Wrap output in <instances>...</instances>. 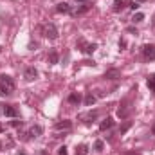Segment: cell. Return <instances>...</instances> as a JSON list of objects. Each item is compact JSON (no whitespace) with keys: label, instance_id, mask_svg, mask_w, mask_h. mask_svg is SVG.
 I'll return each mask as SVG.
<instances>
[{"label":"cell","instance_id":"obj_16","mask_svg":"<svg viewBox=\"0 0 155 155\" xmlns=\"http://www.w3.org/2000/svg\"><path fill=\"white\" fill-rule=\"evenodd\" d=\"M47 60H49V63H51V65H56V63H58V52H56V51H51Z\"/></svg>","mask_w":155,"mask_h":155},{"label":"cell","instance_id":"obj_29","mask_svg":"<svg viewBox=\"0 0 155 155\" xmlns=\"http://www.w3.org/2000/svg\"><path fill=\"white\" fill-rule=\"evenodd\" d=\"M152 134L155 135V123H153V126H152Z\"/></svg>","mask_w":155,"mask_h":155},{"label":"cell","instance_id":"obj_3","mask_svg":"<svg viewBox=\"0 0 155 155\" xmlns=\"http://www.w3.org/2000/svg\"><path fill=\"white\" fill-rule=\"evenodd\" d=\"M143 56H144V60L153 61L155 60V45H144L143 47Z\"/></svg>","mask_w":155,"mask_h":155},{"label":"cell","instance_id":"obj_10","mask_svg":"<svg viewBox=\"0 0 155 155\" xmlns=\"http://www.w3.org/2000/svg\"><path fill=\"white\" fill-rule=\"evenodd\" d=\"M41 134H43V128H41L40 124H35V126L29 130V135H31V137H40Z\"/></svg>","mask_w":155,"mask_h":155},{"label":"cell","instance_id":"obj_31","mask_svg":"<svg viewBox=\"0 0 155 155\" xmlns=\"http://www.w3.org/2000/svg\"><path fill=\"white\" fill-rule=\"evenodd\" d=\"M76 2H85V0H76Z\"/></svg>","mask_w":155,"mask_h":155},{"label":"cell","instance_id":"obj_17","mask_svg":"<svg viewBox=\"0 0 155 155\" xmlns=\"http://www.w3.org/2000/svg\"><path fill=\"white\" fill-rule=\"evenodd\" d=\"M96 49H97V45H96V43H88V45H85V49H81V51H83L85 54H92Z\"/></svg>","mask_w":155,"mask_h":155},{"label":"cell","instance_id":"obj_26","mask_svg":"<svg viewBox=\"0 0 155 155\" xmlns=\"http://www.w3.org/2000/svg\"><path fill=\"white\" fill-rule=\"evenodd\" d=\"M126 31H128V33H132V35H137V29H135V27H128Z\"/></svg>","mask_w":155,"mask_h":155},{"label":"cell","instance_id":"obj_22","mask_svg":"<svg viewBox=\"0 0 155 155\" xmlns=\"http://www.w3.org/2000/svg\"><path fill=\"white\" fill-rule=\"evenodd\" d=\"M88 9H90V5H88V4H83V5H81V7H78L76 15H81V13H87V11H88Z\"/></svg>","mask_w":155,"mask_h":155},{"label":"cell","instance_id":"obj_24","mask_svg":"<svg viewBox=\"0 0 155 155\" xmlns=\"http://www.w3.org/2000/svg\"><path fill=\"white\" fill-rule=\"evenodd\" d=\"M58 153H60V155H69V153H67V148H65V146H61V148H60V152H58Z\"/></svg>","mask_w":155,"mask_h":155},{"label":"cell","instance_id":"obj_2","mask_svg":"<svg viewBox=\"0 0 155 155\" xmlns=\"http://www.w3.org/2000/svg\"><path fill=\"white\" fill-rule=\"evenodd\" d=\"M43 36L49 40H56L58 38V29H56V25L54 24H47V25H43Z\"/></svg>","mask_w":155,"mask_h":155},{"label":"cell","instance_id":"obj_9","mask_svg":"<svg viewBox=\"0 0 155 155\" xmlns=\"http://www.w3.org/2000/svg\"><path fill=\"white\" fill-rule=\"evenodd\" d=\"M114 126V119L112 117H107L105 121H101V124H99V128L105 132V130H108V128H112Z\"/></svg>","mask_w":155,"mask_h":155},{"label":"cell","instance_id":"obj_18","mask_svg":"<svg viewBox=\"0 0 155 155\" xmlns=\"http://www.w3.org/2000/svg\"><path fill=\"white\" fill-rule=\"evenodd\" d=\"M130 128H132V123H130V121H126L124 124H121V126H119V134L123 135V134H126V132H128Z\"/></svg>","mask_w":155,"mask_h":155},{"label":"cell","instance_id":"obj_27","mask_svg":"<svg viewBox=\"0 0 155 155\" xmlns=\"http://www.w3.org/2000/svg\"><path fill=\"white\" fill-rule=\"evenodd\" d=\"M130 7H132V9H137V7H139V5H137V2H135V0H134V2H130Z\"/></svg>","mask_w":155,"mask_h":155},{"label":"cell","instance_id":"obj_7","mask_svg":"<svg viewBox=\"0 0 155 155\" xmlns=\"http://www.w3.org/2000/svg\"><path fill=\"white\" fill-rule=\"evenodd\" d=\"M126 4H128V0H116V2L112 4V11H114V13H121V11L126 7Z\"/></svg>","mask_w":155,"mask_h":155},{"label":"cell","instance_id":"obj_11","mask_svg":"<svg viewBox=\"0 0 155 155\" xmlns=\"http://www.w3.org/2000/svg\"><path fill=\"white\" fill-rule=\"evenodd\" d=\"M56 11H58V13H71V5L65 4V2H60V4L56 5Z\"/></svg>","mask_w":155,"mask_h":155},{"label":"cell","instance_id":"obj_28","mask_svg":"<svg viewBox=\"0 0 155 155\" xmlns=\"http://www.w3.org/2000/svg\"><path fill=\"white\" fill-rule=\"evenodd\" d=\"M126 155H141V153H137V152H130V153H126Z\"/></svg>","mask_w":155,"mask_h":155},{"label":"cell","instance_id":"obj_15","mask_svg":"<svg viewBox=\"0 0 155 155\" xmlns=\"http://www.w3.org/2000/svg\"><path fill=\"white\" fill-rule=\"evenodd\" d=\"M88 153V146L87 144H79V146H76V153L74 155H87Z\"/></svg>","mask_w":155,"mask_h":155},{"label":"cell","instance_id":"obj_21","mask_svg":"<svg viewBox=\"0 0 155 155\" xmlns=\"http://www.w3.org/2000/svg\"><path fill=\"white\" fill-rule=\"evenodd\" d=\"M103 148H105V143L103 141H96L94 143V150L96 152H103Z\"/></svg>","mask_w":155,"mask_h":155},{"label":"cell","instance_id":"obj_32","mask_svg":"<svg viewBox=\"0 0 155 155\" xmlns=\"http://www.w3.org/2000/svg\"><path fill=\"white\" fill-rule=\"evenodd\" d=\"M153 27H155V18H153Z\"/></svg>","mask_w":155,"mask_h":155},{"label":"cell","instance_id":"obj_6","mask_svg":"<svg viewBox=\"0 0 155 155\" xmlns=\"http://www.w3.org/2000/svg\"><path fill=\"white\" fill-rule=\"evenodd\" d=\"M2 114L5 117H16L18 116V110L15 107H11V105H5V107H2Z\"/></svg>","mask_w":155,"mask_h":155},{"label":"cell","instance_id":"obj_25","mask_svg":"<svg viewBox=\"0 0 155 155\" xmlns=\"http://www.w3.org/2000/svg\"><path fill=\"white\" fill-rule=\"evenodd\" d=\"M119 47L121 49H126V40H119Z\"/></svg>","mask_w":155,"mask_h":155},{"label":"cell","instance_id":"obj_20","mask_svg":"<svg viewBox=\"0 0 155 155\" xmlns=\"http://www.w3.org/2000/svg\"><path fill=\"white\" fill-rule=\"evenodd\" d=\"M146 85H148V88H150L152 92H155V74H153V76H150V78H148Z\"/></svg>","mask_w":155,"mask_h":155},{"label":"cell","instance_id":"obj_12","mask_svg":"<svg viewBox=\"0 0 155 155\" xmlns=\"http://www.w3.org/2000/svg\"><path fill=\"white\" fill-rule=\"evenodd\" d=\"M119 78V71L117 69H110L105 72V79H117Z\"/></svg>","mask_w":155,"mask_h":155},{"label":"cell","instance_id":"obj_13","mask_svg":"<svg viewBox=\"0 0 155 155\" xmlns=\"http://www.w3.org/2000/svg\"><path fill=\"white\" fill-rule=\"evenodd\" d=\"M79 101H81V96H79L78 92H72V94L69 96V103H71V105H79Z\"/></svg>","mask_w":155,"mask_h":155},{"label":"cell","instance_id":"obj_8","mask_svg":"<svg viewBox=\"0 0 155 155\" xmlns=\"http://www.w3.org/2000/svg\"><path fill=\"white\" fill-rule=\"evenodd\" d=\"M54 128H56V130H71V128H72V123L67 121V119H63V121H58V123L54 124Z\"/></svg>","mask_w":155,"mask_h":155},{"label":"cell","instance_id":"obj_34","mask_svg":"<svg viewBox=\"0 0 155 155\" xmlns=\"http://www.w3.org/2000/svg\"><path fill=\"white\" fill-rule=\"evenodd\" d=\"M0 114H2V107H0Z\"/></svg>","mask_w":155,"mask_h":155},{"label":"cell","instance_id":"obj_4","mask_svg":"<svg viewBox=\"0 0 155 155\" xmlns=\"http://www.w3.org/2000/svg\"><path fill=\"white\" fill-rule=\"evenodd\" d=\"M0 85H2V87H5L9 92H13V90H15V81H13V78H11V76H5V74H4V76H0Z\"/></svg>","mask_w":155,"mask_h":155},{"label":"cell","instance_id":"obj_14","mask_svg":"<svg viewBox=\"0 0 155 155\" xmlns=\"http://www.w3.org/2000/svg\"><path fill=\"white\" fill-rule=\"evenodd\" d=\"M94 103H96V96H94L92 92H88V94L85 96V105H87V107H92Z\"/></svg>","mask_w":155,"mask_h":155},{"label":"cell","instance_id":"obj_19","mask_svg":"<svg viewBox=\"0 0 155 155\" xmlns=\"http://www.w3.org/2000/svg\"><path fill=\"white\" fill-rule=\"evenodd\" d=\"M143 20H144V15H143V13H135V15L132 16V22H134V24H139V22H143Z\"/></svg>","mask_w":155,"mask_h":155},{"label":"cell","instance_id":"obj_5","mask_svg":"<svg viewBox=\"0 0 155 155\" xmlns=\"http://www.w3.org/2000/svg\"><path fill=\"white\" fill-rule=\"evenodd\" d=\"M24 78H25V81H33V79L38 78V71L35 67H27L25 72H24Z\"/></svg>","mask_w":155,"mask_h":155},{"label":"cell","instance_id":"obj_30","mask_svg":"<svg viewBox=\"0 0 155 155\" xmlns=\"http://www.w3.org/2000/svg\"><path fill=\"white\" fill-rule=\"evenodd\" d=\"M135 2H137V4H139V2H146V0H135Z\"/></svg>","mask_w":155,"mask_h":155},{"label":"cell","instance_id":"obj_33","mask_svg":"<svg viewBox=\"0 0 155 155\" xmlns=\"http://www.w3.org/2000/svg\"><path fill=\"white\" fill-rule=\"evenodd\" d=\"M0 150H2V143H0Z\"/></svg>","mask_w":155,"mask_h":155},{"label":"cell","instance_id":"obj_1","mask_svg":"<svg viewBox=\"0 0 155 155\" xmlns=\"http://www.w3.org/2000/svg\"><path fill=\"white\" fill-rule=\"evenodd\" d=\"M132 114V101L130 99H123L119 103V108H117V116L121 119H126V117Z\"/></svg>","mask_w":155,"mask_h":155},{"label":"cell","instance_id":"obj_23","mask_svg":"<svg viewBox=\"0 0 155 155\" xmlns=\"http://www.w3.org/2000/svg\"><path fill=\"white\" fill-rule=\"evenodd\" d=\"M22 124H24V121H13V123H11V126H15V128L22 126Z\"/></svg>","mask_w":155,"mask_h":155}]
</instances>
